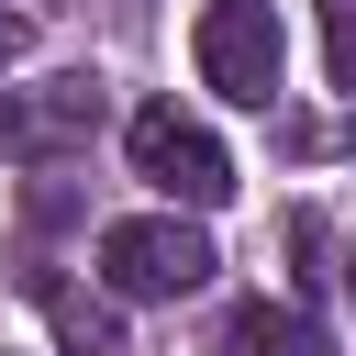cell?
Listing matches in <instances>:
<instances>
[{"mask_svg":"<svg viewBox=\"0 0 356 356\" xmlns=\"http://www.w3.org/2000/svg\"><path fill=\"white\" fill-rule=\"evenodd\" d=\"M211 267H222V256H211V234H200V222H178V211L100 222V278H111V300H189Z\"/></svg>","mask_w":356,"mask_h":356,"instance_id":"cell-1","label":"cell"},{"mask_svg":"<svg viewBox=\"0 0 356 356\" xmlns=\"http://www.w3.org/2000/svg\"><path fill=\"white\" fill-rule=\"evenodd\" d=\"M122 156H134V178L167 189L178 211H222V200H234V156H222L178 100H145V111L122 122Z\"/></svg>","mask_w":356,"mask_h":356,"instance_id":"cell-2","label":"cell"},{"mask_svg":"<svg viewBox=\"0 0 356 356\" xmlns=\"http://www.w3.org/2000/svg\"><path fill=\"white\" fill-rule=\"evenodd\" d=\"M189 56H200V89H222V100H245V111H267L278 100V11L267 0H211L200 11V33H189Z\"/></svg>","mask_w":356,"mask_h":356,"instance_id":"cell-3","label":"cell"},{"mask_svg":"<svg viewBox=\"0 0 356 356\" xmlns=\"http://www.w3.org/2000/svg\"><path fill=\"white\" fill-rule=\"evenodd\" d=\"M100 134V78H44V89H0V156L44 167V156H78Z\"/></svg>","mask_w":356,"mask_h":356,"instance_id":"cell-4","label":"cell"},{"mask_svg":"<svg viewBox=\"0 0 356 356\" xmlns=\"http://www.w3.org/2000/svg\"><path fill=\"white\" fill-rule=\"evenodd\" d=\"M211 356H334V345H323L312 312H289V300H245V312L211 334Z\"/></svg>","mask_w":356,"mask_h":356,"instance_id":"cell-5","label":"cell"},{"mask_svg":"<svg viewBox=\"0 0 356 356\" xmlns=\"http://www.w3.org/2000/svg\"><path fill=\"white\" fill-rule=\"evenodd\" d=\"M33 300H44V323H56V345H67V356H122V312H111V300L56 289V278H33Z\"/></svg>","mask_w":356,"mask_h":356,"instance_id":"cell-6","label":"cell"},{"mask_svg":"<svg viewBox=\"0 0 356 356\" xmlns=\"http://www.w3.org/2000/svg\"><path fill=\"white\" fill-rule=\"evenodd\" d=\"M323 56H334V89H356V0H323Z\"/></svg>","mask_w":356,"mask_h":356,"instance_id":"cell-7","label":"cell"},{"mask_svg":"<svg viewBox=\"0 0 356 356\" xmlns=\"http://www.w3.org/2000/svg\"><path fill=\"white\" fill-rule=\"evenodd\" d=\"M11 56H22V22H11V11H0V67H11Z\"/></svg>","mask_w":356,"mask_h":356,"instance_id":"cell-8","label":"cell"}]
</instances>
